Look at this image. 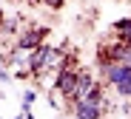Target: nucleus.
<instances>
[{
	"instance_id": "1",
	"label": "nucleus",
	"mask_w": 131,
	"mask_h": 119,
	"mask_svg": "<svg viewBox=\"0 0 131 119\" xmlns=\"http://www.w3.org/2000/svg\"><path fill=\"white\" fill-rule=\"evenodd\" d=\"M77 80H80V71H74V68H60V71H57V80H54V88L63 94V97H71Z\"/></svg>"
},
{
	"instance_id": "2",
	"label": "nucleus",
	"mask_w": 131,
	"mask_h": 119,
	"mask_svg": "<svg viewBox=\"0 0 131 119\" xmlns=\"http://www.w3.org/2000/svg\"><path fill=\"white\" fill-rule=\"evenodd\" d=\"M54 54H57L54 48H46V45H37V48H34V54L29 57V68H31V71H40V68L46 65V62H51V60H54Z\"/></svg>"
},
{
	"instance_id": "3",
	"label": "nucleus",
	"mask_w": 131,
	"mask_h": 119,
	"mask_svg": "<svg viewBox=\"0 0 131 119\" xmlns=\"http://www.w3.org/2000/svg\"><path fill=\"white\" fill-rule=\"evenodd\" d=\"M74 113L80 119H97V116H103V105H94L89 99H77L74 102Z\"/></svg>"
},
{
	"instance_id": "4",
	"label": "nucleus",
	"mask_w": 131,
	"mask_h": 119,
	"mask_svg": "<svg viewBox=\"0 0 131 119\" xmlns=\"http://www.w3.org/2000/svg\"><path fill=\"white\" fill-rule=\"evenodd\" d=\"M91 88H94V77L89 74V71H80V80H77V85H74V91H71V97H69V99H71V102L83 99Z\"/></svg>"
},
{
	"instance_id": "5",
	"label": "nucleus",
	"mask_w": 131,
	"mask_h": 119,
	"mask_svg": "<svg viewBox=\"0 0 131 119\" xmlns=\"http://www.w3.org/2000/svg\"><path fill=\"white\" fill-rule=\"evenodd\" d=\"M43 37H46V29H40V31H29V34H23V37H20V48H23V51H31V48H37V45H40V40Z\"/></svg>"
},
{
	"instance_id": "6",
	"label": "nucleus",
	"mask_w": 131,
	"mask_h": 119,
	"mask_svg": "<svg viewBox=\"0 0 131 119\" xmlns=\"http://www.w3.org/2000/svg\"><path fill=\"white\" fill-rule=\"evenodd\" d=\"M114 31H117L120 40H125V37L131 34V20H117V23H114Z\"/></svg>"
},
{
	"instance_id": "7",
	"label": "nucleus",
	"mask_w": 131,
	"mask_h": 119,
	"mask_svg": "<svg viewBox=\"0 0 131 119\" xmlns=\"http://www.w3.org/2000/svg\"><path fill=\"white\" fill-rule=\"evenodd\" d=\"M83 99H89V102H94V105H103V88H100V85L94 82V88H91L89 94H85Z\"/></svg>"
},
{
	"instance_id": "8",
	"label": "nucleus",
	"mask_w": 131,
	"mask_h": 119,
	"mask_svg": "<svg viewBox=\"0 0 131 119\" xmlns=\"http://www.w3.org/2000/svg\"><path fill=\"white\" fill-rule=\"evenodd\" d=\"M34 99H37V94H34V91H26V94H23V105H31Z\"/></svg>"
},
{
	"instance_id": "9",
	"label": "nucleus",
	"mask_w": 131,
	"mask_h": 119,
	"mask_svg": "<svg viewBox=\"0 0 131 119\" xmlns=\"http://www.w3.org/2000/svg\"><path fill=\"white\" fill-rule=\"evenodd\" d=\"M46 3H49L51 9H60V6H63V0H46Z\"/></svg>"
}]
</instances>
